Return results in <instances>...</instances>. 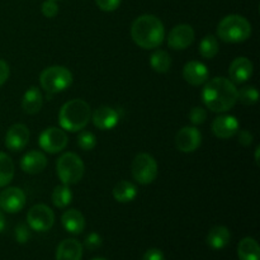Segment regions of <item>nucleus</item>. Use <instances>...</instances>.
Instances as JSON below:
<instances>
[{
	"label": "nucleus",
	"mask_w": 260,
	"mask_h": 260,
	"mask_svg": "<svg viewBox=\"0 0 260 260\" xmlns=\"http://www.w3.org/2000/svg\"><path fill=\"white\" fill-rule=\"evenodd\" d=\"M202 90V101L210 111L223 113L238 103V89L235 84L223 76L206 81Z\"/></svg>",
	"instance_id": "nucleus-1"
},
{
	"label": "nucleus",
	"mask_w": 260,
	"mask_h": 260,
	"mask_svg": "<svg viewBox=\"0 0 260 260\" xmlns=\"http://www.w3.org/2000/svg\"><path fill=\"white\" fill-rule=\"evenodd\" d=\"M131 37L139 47L144 50H154L164 42V24L156 15H140L131 25Z\"/></svg>",
	"instance_id": "nucleus-2"
},
{
	"label": "nucleus",
	"mask_w": 260,
	"mask_h": 260,
	"mask_svg": "<svg viewBox=\"0 0 260 260\" xmlns=\"http://www.w3.org/2000/svg\"><path fill=\"white\" fill-rule=\"evenodd\" d=\"M90 118V106L83 99H73L66 102L58 112V123L63 131H81L88 126Z\"/></svg>",
	"instance_id": "nucleus-3"
},
{
	"label": "nucleus",
	"mask_w": 260,
	"mask_h": 260,
	"mask_svg": "<svg viewBox=\"0 0 260 260\" xmlns=\"http://www.w3.org/2000/svg\"><path fill=\"white\" fill-rule=\"evenodd\" d=\"M217 36L226 43H240L251 36V24L239 14L226 15L217 25Z\"/></svg>",
	"instance_id": "nucleus-4"
},
{
	"label": "nucleus",
	"mask_w": 260,
	"mask_h": 260,
	"mask_svg": "<svg viewBox=\"0 0 260 260\" xmlns=\"http://www.w3.org/2000/svg\"><path fill=\"white\" fill-rule=\"evenodd\" d=\"M56 172L62 184L73 185L83 179L85 167L81 157L75 152H65L56 162Z\"/></svg>",
	"instance_id": "nucleus-5"
},
{
	"label": "nucleus",
	"mask_w": 260,
	"mask_h": 260,
	"mask_svg": "<svg viewBox=\"0 0 260 260\" xmlns=\"http://www.w3.org/2000/svg\"><path fill=\"white\" fill-rule=\"evenodd\" d=\"M40 83L47 93L57 94L73 84V74L65 66H50L41 73Z\"/></svg>",
	"instance_id": "nucleus-6"
},
{
	"label": "nucleus",
	"mask_w": 260,
	"mask_h": 260,
	"mask_svg": "<svg viewBox=\"0 0 260 260\" xmlns=\"http://www.w3.org/2000/svg\"><path fill=\"white\" fill-rule=\"evenodd\" d=\"M132 177L139 184L149 185L157 177V162L147 152L136 155L131 165Z\"/></svg>",
	"instance_id": "nucleus-7"
},
{
	"label": "nucleus",
	"mask_w": 260,
	"mask_h": 260,
	"mask_svg": "<svg viewBox=\"0 0 260 260\" xmlns=\"http://www.w3.org/2000/svg\"><path fill=\"white\" fill-rule=\"evenodd\" d=\"M27 223L33 231L46 233L51 230L55 223V213L48 206L36 205L28 211Z\"/></svg>",
	"instance_id": "nucleus-8"
},
{
	"label": "nucleus",
	"mask_w": 260,
	"mask_h": 260,
	"mask_svg": "<svg viewBox=\"0 0 260 260\" xmlns=\"http://www.w3.org/2000/svg\"><path fill=\"white\" fill-rule=\"evenodd\" d=\"M40 146L48 154H57L65 150L69 144V137L63 129L57 127H48L40 135Z\"/></svg>",
	"instance_id": "nucleus-9"
},
{
	"label": "nucleus",
	"mask_w": 260,
	"mask_h": 260,
	"mask_svg": "<svg viewBox=\"0 0 260 260\" xmlns=\"http://www.w3.org/2000/svg\"><path fill=\"white\" fill-rule=\"evenodd\" d=\"M202 144V134L196 126H185L175 136V146L182 152H194Z\"/></svg>",
	"instance_id": "nucleus-10"
},
{
	"label": "nucleus",
	"mask_w": 260,
	"mask_h": 260,
	"mask_svg": "<svg viewBox=\"0 0 260 260\" xmlns=\"http://www.w3.org/2000/svg\"><path fill=\"white\" fill-rule=\"evenodd\" d=\"M27 198L23 189L9 187L0 193V207L7 213H18L24 208Z\"/></svg>",
	"instance_id": "nucleus-11"
},
{
	"label": "nucleus",
	"mask_w": 260,
	"mask_h": 260,
	"mask_svg": "<svg viewBox=\"0 0 260 260\" xmlns=\"http://www.w3.org/2000/svg\"><path fill=\"white\" fill-rule=\"evenodd\" d=\"M194 29L189 24H178L168 36V46L173 50H185L194 41Z\"/></svg>",
	"instance_id": "nucleus-12"
},
{
	"label": "nucleus",
	"mask_w": 260,
	"mask_h": 260,
	"mask_svg": "<svg viewBox=\"0 0 260 260\" xmlns=\"http://www.w3.org/2000/svg\"><path fill=\"white\" fill-rule=\"evenodd\" d=\"M29 129L25 124L15 123L8 129L5 136V146L13 152L22 151L29 142Z\"/></svg>",
	"instance_id": "nucleus-13"
},
{
	"label": "nucleus",
	"mask_w": 260,
	"mask_h": 260,
	"mask_svg": "<svg viewBox=\"0 0 260 260\" xmlns=\"http://www.w3.org/2000/svg\"><path fill=\"white\" fill-rule=\"evenodd\" d=\"M239 121L236 117L230 116V114H223L218 116L212 122V132L216 137L222 140H228L234 137L239 131Z\"/></svg>",
	"instance_id": "nucleus-14"
},
{
	"label": "nucleus",
	"mask_w": 260,
	"mask_h": 260,
	"mask_svg": "<svg viewBox=\"0 0 260 260\" xmlns=\"http://www.w3.org/2000/svg\"><path fill=\"white\" fill-rule=\"evenodd\" d=\"M253 62L248 57H236L229 68V75L234 84H243L253 76Z\"/></svg>",
	"instance_id": "nucleus-15"
},
{
	"label": "nucleus",
	"mask_w": 260,
	"mask_h": 260,
	"mask_svg": "<svg viewBox=\"0 0 260 260\" xmlns=\"http://www.w3.org/2000/svg\"><path fill=\"white\" fill-rule=\"evenodd\" d=\"M94 126L101 131H108V129L114 128L119 122V114L112 107L102 106L91 116Z\"/></svg>",
	"instance_id": "nucleus-16"
},
{
	"label": "nucleus",
	"mask_w": 260,
	"mask_h": 260,
	"mask_svg": "<svg viewBox=\"0 0 260 260\" xmlns=\"http://www.w3.org/2000/svg\"><path fill=\"white\" fill-rule=\"evenodd\" d=\"M207 66L200 61H189L183 68V78L188 84L193 86H200L208 80Z\"/></svg>",
	"instance_id": "nucleus-17"
},
{
	"label": "nucleus",
	"mask_w": 260,
	"mask_h": 260,
	"mask_svg": "<svg viewBox=\"0 0 260 260\" xmlns=\"http://www.w3.org/2000/svg\"><path fill=\"white\" fill-rule=\"evenodd\" d=\"M47 167V157L43 152L33 150L27 152L20 160V168L27 174H40Z\"/></svg>",
	"instance_id": "nucleus-18"
},
{
	"label": "nucleus",
	"mask_w": 260,
	"mask_h": 260,
	"mask_svg": "<svg viewBox=\"0 0 260 260\" xmlns=\"http://www.w3.org/2000/svg\"><path fill=\"white\" fill-rule=\"evenodd\" d=\"M83 245L75 239H65L56 249V260H81Z\"/></svg>",
	"instance_id": "nucleus-19"
},
{
	"label": "nucleus",
	"mask_w": 260,
	"mask_h": 260,
	"mask_svg": "<svg viewBox=\"0 0 260 260\" xmlns=\"http://www.w3.org/2000/svg\"><path fill=\"white\" fill-rule=\"evenodd\" d=\"M61 223L68 233L73 235H79L85 229V217L78 210H68L61 217Z\"/></svg>",
	"instance_id": "nucleus-20"
},
{
	"label": "nucleus",
	"mask_w": 260,
	"mask_h": 260,
	"mask_svg": "<svg viewBox=\"0 0 260 260\" xmlns=\"http://www.w3.org/2000/svg\"><path fill=\"white\" fill-rule=\"evenodd\" d=\"M231 233L226 226H215L208 233L206 243L210 248L215 249V250H221L229 245Z\"/></svg>",
	"instance_id": "nucleus-21"
},
{
	"label": "nucleus",
	"mask_w": 260,
	"mask_h": 260,
	"mask_svg": "<svg viewBox=\"0 0 260 260\" xmlns=\"http://www.w3.org/2000/svg\"><path fill=\"white\" fill-rule=\"evenodd\" d=\"M43 104V96L37 86H30L23 95L22 108L27 114H37Z\"/></svg>",
	"instance_id": "nucleus-22"
},
{
	"label": "nucleus",
	"mask_w": 260,
	"mask_h": 260,
	"mask_svg": "<svg viewBox=\"0 0 260 260\" xmlns=\"http://www.w3.org/2000/svg\"><path fill=\"white\" fill-rule=\"evenodd\" d=\"M113 197L119 203H129L137 197V188L128 180H121L113 188Z\"/></svg>",
	"instance_id": "nucleus-23"
},
{
	"label": "nucleus",
	"mask_w": 260,
	"mask_h": 260,
	"mask_svg": "<svg viewBox=\"0 0 260 260\" xmlns=\"http://www.w3.org/2000/svg\"><path fill=\"white\" fill-rule=\"evenodd\" d=\"M238 256L240 260H260V248L255 239L244 238L238 245Z\"/></svg>",
	"instance_id": "nucleus-24"
},
{
	"label": "nucleus",
	"mask_w": 260,
	"mask_h": 260,
	"mask_svg": "<svg viewBox=\"0 0 260 260\" xmlns=\"http://www.w3.org/2000/svg\"><path fill=\"white\" fill-rule=\"evenodd\" d=\"M150 65L156 73L165 74L172 68V57L167 51L156 50L150 56Z\"/></svg>",
	"instance_id": "nucleus-25"
},
{
	"label": "nucleus",
	"mask_w": 260,
	"mask_h": 260,
	"mask_svg": "<svg viewBox=\"0 0 260 260\" xmlns=\"http://www.w3.org/2000/svg\"><path fill=\"white\" fill-rule=\"evenodd\" d=\"M14 178V162L9 155L0 151V188L7 187Z\"/></svg>",
	"instance_id": "nucleus-26"
},
{
	"label": "nucleus",
	"mask_w": 260,
	"mask_h": 260,
	"mask_svg": "<svg viewBox=\"0 0 260 260\" xmlns=\"http://www.w3.org/2000/svg\"><path fill=\"white\" fill-rule=\"evenodd\" d=\"M218 50H220V46H218V41L216 38V36L213 35H207L202 38L200 43V55L203 58H213L215 56H217Z\"/></svg>",
	"instance_id": "nucleus-27"
},
{
	"label": "nucleus",
	"mask_w": 260,
	"mask_h": 260,
	"mask_svg": "<svg viewBox=\"0 0 260 260\" xmlns=\"http://www.w3.org/2000/svg\"><path fill=\"white\" fill-rule=\"evenodd\" d=\"M73 202V192L69 185H57L52 192V203L57 208H66Z\"/></svg>",
	"instance_id": "nucleus-28"
},
{
	"label": "nucleus",
	"mask_w": 260,
	"mask_h": 260,
	"mask_svg": "<svg viewBox=\"0 0 260 260\" xmlns=\"http://www.w3.org/2000/svg\"><path fill=\"white\" fill-rule=\"evenodd\" d=\"M259 91L255 86L248 85L238 90V102H240L244 106H253L258 103Z\"/></svg>",
	"instance_id": "nucleus-29"
},
{
	"label": "nucleus",
	"mask_w": 260,
	"mask_h": 260,
	"mask_svg": "<svg viewBox=\"0 0 260 260\" xmlns=\"http://www.w3.org/2000/svg\"><path fill=\"white\" fill-rule=\"evenodd\" d=\"M78 145L84 151H90L96 146V137L90 131H81L78 136Z\"/></svg>",
	"instance_id": "nucleus-30"
},
{
	"label": "nucleus",
	"mask_w": 260,
	"mask_h": 260,
	"mask_svg": "<svg viewBox=\"0 0 260 260\" xmlns=\"http://www.w3.org/2000/svg\"><path fill=\"white\" fill-rule=\"evenodd\" d=\"M207 119V112L202 107H193L189 112V121L193 126H200Z\"/></svg>",
	"instance_id": "nucleus-31"
},
{
	"label": "nucleus",
	"mask_w": 260,
	"mask_h": 260,
	"mask_svg": "<svg viewBox=\"0 0 260 260\" xmlns=\"http://www.w3.org/2000/svg\"><path fill=\"white\" fill-rule=\"evenodd\" d=\"M41 10H42V14L46 18H53L57 15L58 5L55 0H46V2H43Z\"/></svg>",
	"instance_id": "nucleus-32"
},
{
	"label": "nucleus",
	"mask_w": 260,
	"mask_h": 260,
	"mask_svg": "<svg viewBox=\"0 0 260 260\" xmlns=\"http://www.w3.org/2000/svg\"><path fill=\"white\" fill-rule=\"evenodd\" d=\"M14 235H15V240H17L18 243L25 244L28 240H29L30 231L29 229L27 228V225H24V223H19V225L15 228Z\"/></svg>",
	"instance_id": "nucleus-33"
},
{
	"label": "nucleus",
	"mask_w": 260,
	"mask_h": 260,
	"mask_svg": "<svg viewBox=\"0 0 260 260\" xmlns=\"http://www.w3.org/2000/svg\"><path fill=\"white\" fill-rule=\"evenodd\" d=\"M102 243H103V240H102L101 235L96 233H91L86 236L85 241H84V245L89 250H95V249L101 248Z\"/></svg>",
	"instance_id": "nucleus-34"
},
{
	"label": "nucleus",
	"mask_w": 260,
	"mask_h": 260,
	"mask_svg": "<svg viewBox=\"0 0 260 260\" xmlns=\"http://www.w3.org/2000/svg\"><path fill=\"white\" fill-rule=\"evenodd\" d=\"M122 0H95V4L103 12H114L118 9Z\"/></svg>",
	"instance_id": "nucleus-35"
},
{
	"label": "nucleus",
	"mask_w": 260,
	"mask_h": 260,
	"mask_svg": "<svg viewBox=\"0 0 260 260\" xmlns=\"http://www.w3.org/2000/svg\"><path fill=\"white\" fill-rule=\"evenodd\" d=\"M238 134L239 144L243 145V146H250L253 144L254 136L250 131H248V129H241V131H238Z\"/></svg>",
	"instance_id": "nucleus-36"
},
{
	"label": "nucleus",
	"mask_w": 260,
	"mask_h": 260,
	"mask_svg": "<svg viewBox=\"0 0 260 260\" xmlns=\"http://www.w3.org/2000/svg\"><path fill=\"white\" fill-rule=\"evenodd\" d=\"M142 260H165V258L164 254H162V251L160 250V249L151 248L144 254Z\"/></svg>",
	"instance_id": "nucleus-37"
},
{
	"label": "nucleus",
	"mask_w": 260,
	"mask_h": 260,
	"mask_svg": "<svg viewBox=\"0 0 260 260\" xmlns=\"http://www.w3.org/2000/svg\"><path fill=\"white\" fill-rule=\"evenodd\" d=\"M10 74V69L9 65L7 63V61L0 60V86L4 85L7 83L8 78H9Z\"/></svg>",
	"instance_id": "nucleus-38"
},
{
	"label": "nucleus",
	"mask_w": 260,
	"mask_h": 260,
	"mask_svg": "<svg viewBox=\"0 0 260 260\" xmlns=\"http://www.w3.org/2000/svg\"><path fill=\"white\" fill-rule=\"evenodd\" d=\"M5 225H7V222H5V217H4V215H3L2 211H0V233H3V231H4Z\"/></svg>",
	"instance_id": "nucleus-39"
},
{
	"label": "nucleus",
	"mask_w": 260,
	"mask_h": 260,
	"mask_svg": "<svg viewBox=\"0 0 260 260\" xmlns=\"http://www.w3.org/2000/svg\"><path fill=\"white\" fill-rule=\"evenodd\" d=\"M259 151H260V146H256L255 149V162L259 165Z\"/></svg>",
	"instance_id": "nucleus-40"
},
{
	"label": "nucleus",
	"mask_w": 260,
	"mask_h": 260,
	"mask_svg": "<svg viewBox=\"0 0 260 260\" xmlns=\"http://www.w3.org/2000/svg\"><path fill=\"white\" fill-rule=\"evenodd\" d=\"M91 260H106V259H103V258H94V259H91Z\"/></svg>",
	"instance_id": "nucleus-41"
},
{
	"label": "nucleus",
	"mask_w": 260,
	"mask_h": 260,
	"mask_svg": "<svg viewBox=\"0 0 260 260\" xmlns=\"http://www.w3.org/2000/svg\"><path fill=\"white\" fill-rule=\"evenodd\" d=\"M55 2H56V0H55Z\"/></svg>",
	"instance_id": "nucleus-42"
}]
</instances>
